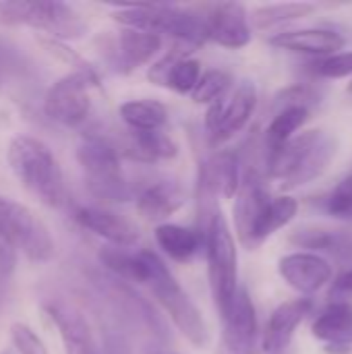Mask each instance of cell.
I'll use <instances>...</instances> for the list:
<instances>
[{
  "instance_id": "obj_31",
  "label": "cell",
  "mask_w": 352,
  "mask_h": 354,
  "mask_svg": "<svg viewBox=\"0 0 352 354\" xmlns=\"http://www.w3.org/2000/svg\"><path fill=\"white\" fill-rule=\"evenodd\" d=\"M313 73L324 79H342L352 75V52H338L326 58H317L313 64Z\"/></svg>"
},
{
  "instance_id": "obj_21",
  "label": "cell",
  "mask_w": 352,
  "mask_h": 354,
  "mask_svg": "<svg viewBox=\"0 0 352 354\" xmlns=\"http://www.w3.org/2000/svg\"><path fill=\"white\" fill-rule=\"evenodd\" d=\"M199 183L203 191L212 197L222 195L226 199L237 197L241 189V172H239V156L234 151H220L207 164H203Z\"/></svg>"
},
{
  "instance_id": "obj_3",
  "label": "cell",
  "mask_w": 352,
  "mask_h": 354,
  "mask_svg": "<svg viewBox=\"0 0 352 354\" xmlns=\"http://www.w3.org/2000/svg\"><path fill=\"white\" fill-rule=\"evenodd\" d=\"M54 253L56 245L48 226L23 203L0 195V266L10 270L19 255L46 263Z\"/></svg>"
},
{
  "instance_id": "obj_26",
  "label": "cell",
  "mask_w": 352,
  "mask_h": 354,
  "mask_svg": "<svg viewBox=\"0 0 352 354\" xmlns=\"http://www.w3.org/2000/svg\"><path fill=\"white\" fill-rule=\"evenodd\" d=\"M118 112L129 131L139 133L162 131L168 120V110L158 100H129L118 108Z\"/></svg>"
},
{
  "instance_id": "obj_4",
  "label": "cell",
  "mask_w": 352,
  "mask_h": 354,
  "mask_svg": "<svg viewBox=\"0 0 352 354\" xmlns=\"http://www.w3.org/2000/svg\"><path fill=\"white\" fill-rule=\"evenodd\" d=\"M77 160L91 197L106 203L131 199V187L120 166V151L100 135H87L77 147Z\"/></svg>"
},
{
  "instance_id": "obj_16",
  "label": "cell",
  "mask_w": 352,
  "mask_h": 354,
  "mask_svg": "<svg viewBox=\"0 0 352 354\" xmlns=\"http://www.w3.org/2000/svg\"><path fill=\"white\" fill-rule=\"evenodd\" d=\"M270 44L280 50L326 58L338 54V50L344 48L346 39L334 29L309 27V29H290V31L276 33L274 37H270Z\"/></svg>"
},
{
  "instance_id": "obj_10",
  "label": "cell",
  "mask_w": 352,
  "mask_h": 354,
  "mask_svg": "<svg viewBox=\"0 0 352 354\" xmlns=\"http://www.w3.org/2000/svg\"><path fill=\"white\" fill-rule=\"evenodd\" d=\"M224 322V346L228 354H255L257 346V315L255 305L245 286L239 288Z\"/></svg>"
},
{
  "instance_id": "obj_36",
  "label": "cell",
  "mask_w": 352,
  "mask_h": 354,
  "mask_svg": "<svg viewBox=\"0 0 352 354\" xmlns=\"http://www.w3.org/2000/svg\"><path fill=\"white\" fill-rule=\"evenodd\" d=\"M149 354H176V353H149Z\"/></svg>"
},
{
  "instance_id": "obj_1",
  "label": "cell",
  "mask_w": 352,
  "mask_h": 354,
  "mask_svg": "<svg viewBox=\"0 0 352 354\" xmlns=\"http://www.w3.org/2000/svg\"><path fill=\"white\" fill-rule=\"evenodd\" d=\"M338 151L334 135L322 129L305 131L290 139L284 147L268 153V176L278 180L282 189H299L319 178Z\"/></svg>"
},
{
  "instance_id": "obj_18",
  "label": "cell",
  "mask_w": 352,
  "mask_h": 354,
  "mask_svg": "<svg viewBox=\"0 0 352 354\" xmlns=\"http://www.w3.org/2000/svg\"><path fill=\"white\" fill-rule=\"evenodd\" d=\"M270 195L268 189L263 187V183L251 174L249 178H245V183L241 185L239 193H237V203H234V226L239 232L241 243L249 249L251 245V236L253 230L257 226V220L261 218L266 205L270 203Z\"/></svg>"
},
{
  "instance_id": "obj_13",
  "label": "cell",
  "mask_w": 352,
  "mask_h": 354,
  "mask_svg": "<svg viewBox=\"0 0 352 354\" xmlns=\"http://www.w3.org/2000/svg\"><path fill=\"white\" fill-rule=\"evenodd\" d=\"M207 37L222 48L239 50L251 41L249 15L239 2H220L205 15Z\"/></svg>"
},
{
  "instance_id": "obj_15",
  "label": "cell",
  "mask_w": 352,
  "mask_h": 354,
  "mask_svg": "<svg viewBox=\"0 0 352 354\" xmlns=\"http://www.w3.org/2000/svg\"><path fill=\"white\" fill-rule=\"evenodd\" d=\"M75 222L85 230L102 236L112 247L129 249L139 241V230L133 222L104 207H91V205L79 207L75 209Z\"/></svg>"
},
{
  "instance_id": "obj_5",
  "label": "cell",
  "mask_w": 352,
  "mask_h": 354,
  "mask_svg": "<svg viewBox=\"0 0 352 354\" xmlns=\"http://www.w3.org/2000/svg\"><path fill=\"white\" fill-rule=\"evenodd\" d=\"M205 247H207L205 251H207V276H210L212 297L216 309L220 311V317H224L241 286H239L237 243L230 224L220 209H216L214 216L207 220Z\"/></svg>"
},
{
  "instance_id": "obj_33",
  "label": "cell",
  "mask_w": 352,
  "mask_h": 354,
  "mask_svg": "<svg viewBox=\"0 0 352 354\" xmlns=\"http://www.w3.org/2000/svg\"><path fill=\"white\" fill-rule=\"evenodd\" d=\"M326 209L336 218L352 216V176L344 178L326 199Z\"/></svg>"
},
{
  "instance_id": "obj_28",
  "label": "cell",
  "mask_w": 352,
  "mask_h": 354,
  "mask_svg": "<svg viewBox=\"0 0 352 354\" xmlns=\"http://www.w3.org/2000/svg\"><path fill=\"white\" fill-rule=\"evenodd\" d=\"M315 10L309 2H278V4H266L257 6L251 12V21L257 29H272L282 23H290L297 19H305Z\"/></svg>"
},
{
  "instance_id": "obj_30",
  "label": "cell",
  "mask_w": 352,
  "mask_h": 354,
  "mask_svg": "<svg viewBox=\"0 0 352 354\" xmlns=\"http://www.w3.org/2000/svg\"><path fill=\"white\" fill-rule=\"evenodd\" d=\"M37 41H39V46H41L48 54H52L56 60H60V62L73 66V73H83V75H89V77H95V79H98L93 66H91L87 60H83L75 50H71L64 41L54 39V37H48V35H39Z\"/></svg>"
},
{
  "instance_id": "obj_12",
  "label": "cell",
  "mask_w": 352,
  "mask_h": 354,
  "mask_svg": "<svg viewBox=\"0 0 352 354\" xmlns=\"http://www.w3.org/2000/svg\"><path fill=\"white\" fill-rule=\"evenodd\" d=\"M46 313L54 322L66 354H102L95 342L93 330L87 317L73 305L50 301L46 303Z\"/></svg>"
},
{
  "instance_id": "obj_11",
  "label": "cell",
  "mask_w": 352,
  "mask_h": 354,
  "mask_svg": "<svg viewBox=\"0 0 352 354\" xmlns=\"http://www.w3.org/2000/svg\"><path fill=\"white\" fill-rule=\"evenodd\" d=\"M280 278L301 295H313L332 280V266L317 253H290L278 261Z\"/></svg>"
},
{
  "instance_id": "obj_25",
  "label": "cell",
  "mask_w": 352,
  "mask_h": 354,
  "mask_svg": "<svg viewBox=\"0 0 352 354\" xmlns=\"http://www.w3.org/2000/svg\"><path fill=\"white\" fill-rule=\"evenodd\" d=\"M297 212H299V201H297L295 197H288V195L274 197V199L266 205L261 218L257 220V226H255V230H253L249 249H257V247L263 245L272 234H276L280 228L288 226V224L295 220Z\"/></svg>"
},
{
  "instance_id": "obj_20",
  "label": "cell",
  "mask_w": 352,
  "mask_h": 354,
  "mask_svg": "<svg viewBox=\"0 0 352 354\" xmlns=\"http://www.w3.org/2000/svg\"><path fill=\"white\" fill-rule=\"evenodd\" d=\"M160 48L162 35L158 33L122 29L114 41V64L120 73H133L145 62H149Z\"/></svg>"
},
{
  "instance_id": "obj_35",
  "label": "cell",
  "mask_w": 352,
  "mask_h": 354,
  "mask_svg": "<svg viewBox=\"0 0 352 354\" xmlns=\"http://www.w3.org/2000/svg\"><path fill=\"white\" fill-rule=\"evenodd\" d=\"M2 354H17V351H15L12 346H8V348H6V351H4V353H2Z\"/></svg>"
},
{
  "instance_id": "obj_9",
  "label": "cell",
  "mask_w": 352,
  "mask_h": 354,
  "mask_svg": "<svg viewBox=\"0 0 352 354\" xmlns=\"http://www.w3.org/2000/svg\"><path fill=\"white\" fill-rule=\"evenodd\" d=\"M257 106V87L243 79L226 97L212 104L205 112V129L214 143H222L237 135L253 116Z\"/></svg>"
},
{
  "instance_id": "obj_7",
  "label": "cell",
  "mask_w": 352,
  "mask_h": 354,
  "mask_svg": "<svg viewBox=\"0 0 352 354\" xmlns=\"http://www.w3.org/2000/svg\"><path fill=\"white\" fill-rule=\"evenodd\" d=\"M0 25L17 27L27 25L44 31L48 37L66 41L79 39L87 33L85 19L64 2H31V0H4L0 2Z\"/></svg>"
},
{
  "instance_id": "obj_23",
  "label": "cell",
  "mask_w": 352,
  "mask_h": 354,
  "mask_svg": "<svg viewBox=\"0 0 352 354\" xmlns=\"http://www.w3.org/2000/svg\"><path fill=\"white\" fill-rule=\"evenodd\" d=\"M154 236L158 247L174 261H189L201 249V236L197 230L185 228L180 224H158Z\"/></svg>"
},
{
  "instance_id": "obj_24",
  "label": "cell",
  "mask_w": 352,
  "mask_h": 354,
  "mask_svg": "<svg viewBox=\"0 0 352 354\" xmlns=\"http://www.w3.org/2000/svg\"><path fill=\"white\" fill-rule=\"evenodd\" d=\"M124 151L129 158H135L141 162H158V160L176 158L178 145L164 131H149V133L131 131Z\"/></svg>"
},
{
  "instance_id": "obj_29",
  "label": "cell",
  "mask_w": 352,
  "mask_h": 354,
  "mask_svg": "<svg viewBox=\"0 0 352 354\" xmlns=\"http://www.w3.org/2000/svg\"><path fill=\"white\" fill-rule=\"evenodd\" d=\"M232 85V77L222 68H210L201 75L197 87L191 93V100L195 104H216L222 97L228 95V89Z\"/></svg>"
},
{
  "instance_id": "obj_19",
  "label": "cell",
  "mask_w": 352,
  "mask_h": 354,
  "mask_svg": "<svg viewBox=\"0 0 352 354\" xmlns=\"http://www.w3.org/2000/svg\"><path fill=\"white\" fill-rule=\"evenodd\" d=\"M187 201V193L178 180H158L143 189L137 197V212L149 220L166 224V220L176 214Z\"/></svg>"
},
{
  "instance_id": "obj_32",
  "label": "cell",
  "mask_w": 352,
  "mask_h": 354,
  "mask_svg": "<svg viewBox=\"0 0 352 354\" xmlns=\"http://www.w3.org/2000/svg\"><path fill=\"white\" fill-rule=\"evenodd\" d=\"M10 342L17 354H48L39 336L25 324H12L10 326Z\"/></svg>"
},
{
  "instance_id": "obj_17",
  "label": "cell",
  "mask_w": 352,
  "mask_h": 354,
  "mask_svg": "<svg viewBox=\"0 0 352 354\" xmlns=\"http://www.w3.org/2000/svg\"><path fill=\"white\" fill-rule=\"evenodd\" d=\"M313 336L328 342L330 354H346L352 351V305L346 301L326 307L313 324Z\"/></svg>"
},
{
  "instance_id": "obj_14",
  "label": "cell",
  "mask_w": 352,
  "mask_h": 354,
  "mask_svg": "<svg viewBox=\"0 0 352 354\" xmlns=\"http://www.w3.org/2000/svg\"><path fill=\"white\" fill-rule=\"evenodd\" d=\"M313 301L311 299H297L290 303L280 305L263 332V353L266 354H288L290 344L295 338L297 328L303 324V319L311 313Z\"/></svg>"
},
{
  "instance_id": "obj_27",
  "label": "cell",
  "mask_w": 352,
  "mask_h": 354,
  "mask_svg": "<svg viewBox=\"0 0 352 354\" xmlns=\"http://www.w3.org/2000/svg\"><path fill=\"white\" fill-rule=\"evenodd\" d=\"M311 110L305 106H288V108H280L276 112V116L272 118L268 131H266V149L276 151L280 147H284L290 139L297 137V131L303 129V124L309 120Z\"/></svg>"
},
{
  "instance_id": "obj_8",
  "label": "cell",
  "mask_w": 352,
  "mask_h": 354,
  "mask_svg": "<svg viewBox=\"0 0 352 354\" xmlns=\"http://www.w3.org/2000/svg\"><path fill=\"white\" fill-rule=\"evenodd\" d=\"M91 85H98V79L83 73H68L60 77L44 97L46 116L62 127L81 124L91 112Z\"/></svg>"
},
{
  "instance_id": "obj_22",
  "label": "cell",
  "mask_w": 352,
  "mask_h": 354,
  "mask_svg": "<svg viewBox=\"0 0 352 354\" xmlns=\"http://www.w3.org/2000/svg\"><path fill=\"white\" fill-rule=\"evenodd\" d=\"M290 243L301 249L324 251L342 259H352V234L330 228H299L290 234Z\"/></svg>"
},
{
  "instance_id": "obj_34",
  "label": "cell",
  "mask_w": 352,
  "mask_h": 354,
  "mask_svg": "<svg viewBox=\"0 0 352 354\" xmlns=\"http://www.w3.org/2000/svg\"><path fill=\"white\" fill-rule=\"evenodd\" d=\"M334 288H336L338 292H352V270H346L342 276H338Z\"/></svg>"
},
{
  "instance_id": "obj_2",
  "label": "cell",
  "mask_w": 352,
  "mask_h": 354,
  "mask_svg": "<svg viewBox=\"0 0 352 354\" xmlns=\"http://www.w3.org/2000/svg\"><path fill=\"white\" fill-rule=\"evenodd\" d=\"M6 160L21 187L39 203L48 207H60L64 203V174L46 143L27 135L15 137L8 145Z\"/></svg>"
},
{
  "instance_id": "obj_6",
  "label": "cell",
  "mask_w": 352,
  "mask_h": 354,
  "mask_svg": "<svg viewBox=\"0 0 352 354\" xmlns=\"http://www.w3.org/2000/svg\"><path fill=\"white\" fill-rule=\"evenodd\" d=\"M145 286H149L151 295L156 297L158 305L166 311L174 328L195 348H207L210 330L201 311L189 299V295L180 288L176 278L170 274L166 263L156 253L149 255V276H147Z\"/></svg>"
}]
</instances>
